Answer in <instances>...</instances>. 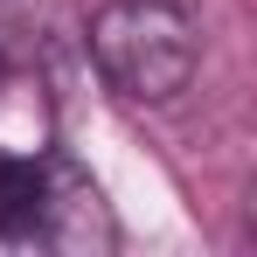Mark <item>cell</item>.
Returning a JSON list of instances; mask_svg holds the SVG:
<instances>
[{
  "mask_svg": "<svg viewBox=\"0 0 257 257\" xmlns=\"http://www.w3.org/2000/svg\"><path fill=\"white\" fill-rule=\"evenodd\" d=\"M90 63L125 104H174L202 63L195 14L181 0H104L90 14Z\"/></svg>",
  "mask_w": 257,
  "mask_h": 257,
  "instance_id": "1",
  "label": "cell"
},
{
  "mask_svg": "<svg viewBox=\"0 0 257 257\" xmlns=\"http://www.w3.org/2000/svg\"><path fill=\"white\" fill-rule=\"evenodd\" d=\"M56 146V97L42 63V14L35 0H0V153L35 160Z\"/></svg>",
  "mask_w": 257,
  "mask_h": 257,
  "instance_id": "2",
  "label": "cell"
},
{
  "mask_svg": "<svg viewBox=\"0 0 257 257\" xmlns=\"http://www.w3.org/2000/svg\"><path fill=\"white\" fill-rule=\"evenodd\" d=\"M118 243V215L104 202V188L90 181L77 160H63L56 146L42 153V215H35V250L90 257Z\"/></svg>",
  "mask_w": 257,
  "mask_h": 257,
  "instance_id": "3",
  "label": "cell"
},
{
  "mask_svg": "<svg viewBox=\"0 0 257 257\" xmlns=\"http://www.w3.org/2000/svg\"><path fill=\"white\" fill-rule=\"evenodd\" d=\"M35 215H42V153H0V243H35Z\"/></svg>",
  "mask_w": 257,
  "mask_h": 257,
  "instance_id": "4",
  "label": "cell"
},
{
  "mask_svg": "<svg viewBox=\"0 0 257 257\" xmlns=\"http://www.w3.org/2000/svg\"><path fill=\"white\" fill-rule=\"evenodd\" d=\"M181 7H188V0H181Z\"/></svg>",
  "mask_w": 257,
  "mask_h": 257,
  "instance_id": "5",
  "label": "cell"
}]
</instances>
